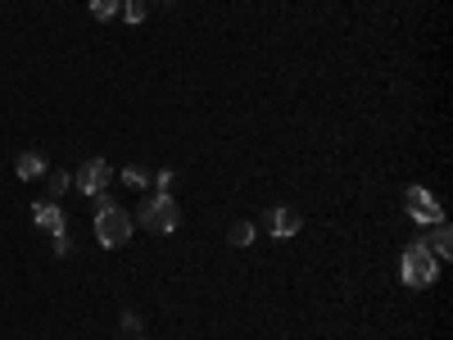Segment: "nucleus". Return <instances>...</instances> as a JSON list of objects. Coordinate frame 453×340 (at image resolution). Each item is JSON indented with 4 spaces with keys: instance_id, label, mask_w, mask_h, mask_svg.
<instances>
[{
    "instance_id": "f257e3e1",
    "label": "nucleus",
    "mask_w": 453,
    "mask_h": 340,
    "mask_svg": "<svg viewBox=\"0 0 453 340\" xmlns=\"http://www.w3.org/2000/svg\"><path fill=\"white\" fill-rule=\"evenodd\" d=\"M96 205H100V213H96V241H100V250H123V245L132 241V218H127V209L113 205L109 196H96Z\"/></svg>"
},
{
    "instance_id": "f03ea898",
    "label": "nucleus",
    "mask_w": 453,
    "mask_h": 340,
    "mask_svg": "<svg viewBox=\"0 0 453 340\" xmlns=\"http://www.w3.org/2000/svg\"><path fill=\"white\" fill-rule=\"evenodd\" d=\"M399 277H403V286H412V290L435 286V277H440V259L426 250V241H412V245L403 250V259H399Z\"/></svg>"
},
{
    "instance_id": "7ed1b4c3",
    "label": "nucleus",
    "mask_w": 453,
    "mask_h": 340,
    "mask_svg": "<svg viewBox=\"0 0 453 340\" xmlns=\"http://www.w3.org/2000/svg\"><path fill=\"white\" fill-rule=\"evenodd\" d=\"M141 227H145V232H155V236H173L177 232V227H181V209H177L173 191H155L141 205Z\"/></svg>"
},
{
    "instance_id": "20e7f679",
    "label": "nucleus",
    "mask_w": 453,
    "mask_h": 340,
    "mask_svg": "<svg viewBox=\"0 0 453 340\" xmlns=\"http://www.w3.org/2000/svg\"><path fill=\"white\" fill-rule=\"evenodd\" d=\"M403 209H408L412 222H422V227L444 222V209H440V200L426 191V186H408V191H403Z\"/></svg>"
},
{
    "instance_id": "39448f33",
    "label": "nucleus",
    "mask_w": 453,
    "mask_h": 340,
    "mask_svg": "<svg viewBox=\"0 0 453 340\" xmlns=\"http://www.w3.org/2000/svg\"><path fill=\"white\" fill-rule=\"evenodd\" d=\"M109 182H113V168H109L104 159H87L78 173H73V186H78L82 196H91V200L104 196V186H109Z\"/></svg>"
},
{
    "instance_id": "423d86ee",
    "label": "nucleus",
    "mask_w": 453,
    "mask_h": 340,
    "mask_svg": "<svg viewBox=\"0 0 453 340\" xmlns=\"http://www.w3.org/2000/svg\"><path fill=\"white\" fill-rule=\"evenodd\" d=\"M263 227H268L277 241H290V236L304 232V218H299V209H290V205H273L268 218H263Z\"/></svg>"
},
{
    "instance_id": "0eeeda50",
    "label": "nucleus",
    "mask_w": 453,
    "mask_h": 340,
    "mask_svg": "<svg viewBox=\"0 0 453 340\" xmlns=\"http://www.w3.org/2000/svg\"><path fill=\"white\" fill-rule=\"evenodd\" d=\"M14 173H19L23 182H36V177H46V173H50V164H46L42 150H23V155L14 159Z\"/></svg>"
},
{
    "instance_id": "6e6552de",
    "label": "nucleus",
    "mask_w": 453,
    "mask_h": 340,
    "mask_svg": "<svg viewBox=\"0 0 453 340\" xmlns=\"http://www.w3.org/2000/svg\"><path fill=\"white\" fill-rule=\"evenodd\" d=\"M32 218H36V227H46V232H68V218H64V209L55 200L32 205Z\"/></svg>"
},
{
    "instance_id": "1a4fd4ad",
    "label": "nucleus",
    "mask_w": 453,
    "mask_h": 340,
    "mask_svg": "<svg viewBox=\"0 0 453 340\" xmlns=\"http://www.w3.org/2000/svg\"><path fill=\"white\" fill-rule=\"evenodd\" d=\"M426 250H431L440 263L453 254V232H449V222H435V227H431V241H426Z\"/></svg>"
},
{
    "instance_id": "9d476101",
    "label": "nucleus",
    "mask_w": 453,
    "mask_h": 340,
    "mask_svg": "<svg viewBox=\"0 0 453 340\" xmlns=\"http://www.w3.org/2000/svg\"><path fill=\"white\" fill-rule=\"evenodd\" d=\"M226 245H236V250L254 245V222H232L226 227Z\"/></svg>"
},
{
    "instance_id": "9b49d317",
    "label": "nucleus",
    "mask_w": 453,
    "mask_h": 340,
    "mask_svg": "<svg viewBox=\"0 0 453 340\" xmlns=\"http://www.w3.org/2000/svg\"><path fill=\"white\" fill-rule=\"evenodd\" d=\"M123 186H132V191H141V186H150V177H155V173H150V168H141V164H127L123 173Z\"/></svg>"
},
{
    "instance_id": "f8f14e48",
    "label": "nucleus",
    "mask_w": 453,
    "mask_h": 340,
    "mask_svg": "<svg viewBox=\"0 0 453 340\" xmlns=\"http://www.w3.org/2000/svg\"><path fill=\"white\" fill-rule=\"evenodd\" d=\"M123 14V0H91V19L109 23V19H119Z\"/></svg>"
},
{
    "instance_id": "ddd939ff",
    "label": "nucleus",
    "mask_w": 453,
    "mask_h": 340,
    "mask_svg": "<svg viewBox=\"0 0 453 340\" xmlns=\"http://www.w3.org/2000/svg\"><path fill=\"white\" fill-rule=\"evenodd\" d=\"M145 10H150V0H123V19H127L132 27L145 23Z\"/></svg>"
},
{
    "instance_id": "4468645a",
    "label": "nucleus",
    "mask_w": 453,
    "mask_h": 340,
    "mask_svg": "<svg viewBox=\"0 0 453 340\" xmlns=\"http://www.w3.org/2000/svg\"><path fill=\"white\" fill-rule=\"evenodd\" d=\"M46 186H50V196H64L73 186V173H46Z\"/></svg>"
},
{
    "instance_id": "2eb2a0df",
    "label": "nucleus",
    "mask_w": 453,
    "mask_h": 340,
    "mask_svg": "<svg viewBox=\"0 0 453 340\" xmlns=\"http://www.w3.org/2000/svg\"><path fill=\"white\" fill-rule=\"evenodd\" d=\"M150 182H155V191H173V186H177V173H173V168H159Z\"/></svg>"
},
{
    "instance_id": "dca6fc26",
    "label": "nucleus",
    "mask_w": 453,
    "mask_h": 340,
    "mask_svg": "<svg viewBox=\"0 0 453 340\" xmlns=\"http://www.w3.org/2000/svg\"><path fill=\"white\" fill-rule=\"evenodd\" d=\"M123 331H127L132 340L141 336V313H136V309H123Z\"/></svg>"
},
{
    "instance_id": "f3484780",
    "label": "nucleus",
    "mask_w": 453,
    "mask_h": 340,
    "mask_svg": "<svg viewBox=\"0 0 453 340\" xmlns=\"http://www.w3.org/2000/svg\"><path fill=\"white\" fill-rule=\"evenodd\" d=\"M73 254V241H68V232H55V259H68Z\"/></svg>"
},
{
    "instance_id": "a211bd4d",
    "label": "nucleus",
    "mask_w": 453,
    "mask_h": 340,
    "mask_svg": "<svg viewBox=\"0 0 453 340\" xmlns=\"http://www.w3.org/2000/svg\"><path fill=\"white\" fill-rule=\"evenodd\" d=\"M155 5H173V0H155Z\"/></svg>"
}]
</instances>
